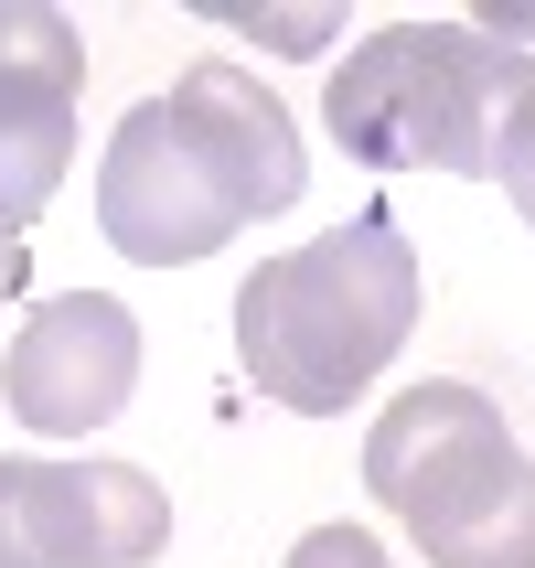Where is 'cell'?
Masks as SVG:
<instances>
[{
	"mask_svg": "<svg viewBox=\"0 0 535 568\" xmlns=\"http://www.w3.org/2000/svg\"><path fill=\"white\" fill-rule=\"evenodd\" d=\"M504 193H514V215H525V225H535V161H525V172H514V183H504Z\"/></svg>",
	"mask_w": 535,
	"mask_h": 568,
	"instance_id": "obj_11",
	"label": "cell"
},
{
	"mask_svg": "<svg viewBox=\"0 0 535 568\" xmlns=\"http://www.w3.org/2000/svg\"><path fill=\"white\" fill-rule=\"evenodd\" d=\"M161 537L172 505L128 462H0V568H151Z\"/></svg>",
	"mask_w": 535,
	"mask_h": 568,
	"instance_id": "obj_5",
	"label": "cell"
},
{
	"mask_svg": "<svg viewBox=\"0 0 535 568\" xmlns=\"http://www.w3.org/2000/svg\"><path fill=\"white\" fill-rule=\"evenodd\" d=\"M418 322V257L397 215H353L289 257H257L236 290V365L257 397L300 418H343L364 386L397 365Z\"/></svg>",
	"mask_w": 535,
	"mask_h": 568,
	"instance_id": "obj_3",
	"label": "cell"
},
{
	"mask_svg": "<svg viewBox=\"0 0 535 568\" xmlns=\"http://www.w3.org/2000/svg\"><path fill=\"white\" fill-rule=\"evenodd\" d=\"M128 386H140V322H128V301H107V290L43 301V312L22 322V344L0 354V397H11V418L43 429V440L107 429V418L128 408Z\"/></svg>",
	"mask_w": 535,
	"mask_h": 568,
	"instance_id": "obj_7",
	"label": "cell"
},
{
	"mask_svg": "<svg viewBox=\"0 0 535 568\" xmlns=\"http://www.w3.org/2000/svg\"><path fill=\"white\" fill-rule=\"evenodd\" d=\"M289 568H385V547L364 526H311V537L289 547Z\"/></svg>",
	"mask_w": 535,
	"mask_h": 568,
	"instance_id": "obj_9",
	"label": "cell"
},
{
	"mask_svg": "<svg viewBox=\"0 0 535 568\" xmlns=\"http://www.w3.org/2000/svg\"><path fill=\"white\" fill-rule=\"evenodd\" d=\"M364 494L408 515L429 568H535V462L482 386H408L364 429Z\"/></svg>",
	"mask_w": 535,
	"mask_h": 568,
	"instance_id": "obj_4",
	"label": "cell"
},
{
	"mask_svg": "<svg viewBox=\"0 0 535 568\" xmlns=\"http://www.w3.org/2000/svg\"><path fill=\"white\" fill-rule=\"evenodd\" d=\"M86 43L54 0H0V236H22L75 172Z\"/></svg>",
	"mask_w": 535,
	"mask_h": 568,
	"instance_id": "obj_6",
	"label": "cell"
},
{
	"mask_svg": "<svg viewBox=\"0 0 535 568\" xmlns=\"http://www.w3.org/2000/svg\"><path fill=\"white\" fill-rule=\"evenodd\" d=\"M22 268H32V257H22V236H0V301L22 290Z\"/></svg>",
	"mask_w": 535,
	"mask_h": 568,
	"instance_id": "obj_10",
	"label": "cell"
},
{
	"mask_svg": "<svg viewBox=\"0 0 535 568\" xmlns=\"http://www.w3.org/2000/svg\"><path fill=\"white\" fill-rule=\"evenodd\" d=\"M300 129L247 64H183V87L128 108L96 161V225L140 268H193L236 225L300 204Z\"/></svg>",
	"mask_w": 535,
	"mask_h": 568,
	"instance_id": "obj_1",
	"label": "cell"
},
{
	"mask_svg": "<svg viewBox=\"0 0 535 568\" xmlns=\"http://www.w3.org/2000/svg\"><path fill=\"white\" fill-rule=\"evenodd\" d=\"M332 140L364 172H472L514 183L535 161V64L472 22H385L321 87Z\"/></svg>",
	"mask_w": 535,
	"mask_h": 568,
	"instance_id": "obj_2",
	"label": "cell"
},
{
	"mask_svg": "<svg viewBox=\"0 0 535 568\" xmlns=\"http://www.w3.org/2000/svg\"><path fill=\"white\" fill-rule=\"evenodd\" d=\"M236 22H247L257 43H279V54H321L343 11H257V0H236Z\"/></svg>",
	"mask_w": 535,
	"mask_h": 568,
	"instance_id": "obj_8",
	"label": "cell"
}]
</instances>
